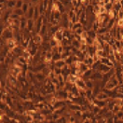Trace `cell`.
Listing matches in <instances>:
<instances>
[{"mask_svg":"<svg viewBox=\"0 0 123 123\" xmlns=\"http://www.w3.org/2000/svg\"><path fill=\"white\" fill-rule=\"evenodd\" d=\"M43 25H44L43 24V16H41L35 23V32L37 34H39L40 31H41V28L43 27Z\"/></svg>","mask_w":123,"mask_h":123,"instance_id":"obj_1","label":"cell"},{"mask_svg":"<svg viewBox=\"0 0 123 123\" xmlns=\"http://www.w3.org/2000/svg\"><path fill=\"white\" fill-rule=\"evenodd\" d=\"M75 85L77 86L79 90H87V86H86V81L82 77H78L76 81Z\"/></svg>","mask_w":123,"mask_h":123,"instance_id":"obj_2","label":"cell"},{"mask_svg":"<svg viewBox=\"0 0 123 123\" xmlns=\"http://www.w3.org/2000/svg\"><path fill=\"white\" fill-rule=\"evenodd\" d=\"M100 62H101V63H103V64H105V65H107V66L111 67V68H114V66H115V62L111 61V60H110L108 57L102 58V59H100Z\"/></svg>","mask_w":123,"mask_h":123,"instance_id":"obj_3","label":"cell"},{"mask_svg":"<svg viewBox=\"0 0 123 123\" xmlns=\"http://www.w3.org/2000/svg\"><path fill=\"white\" fill-rule=\"evenodd\" d=\"M93 104H94V105H96V106L100 107L101 109H102V108H104V107H105V106L107 105V103H106L105 101H100V100H97V99H94Z\"/></svg>","mask_w":123,"mask_h":123,"instance_id":"obj_4","label":"cell"},{"mask_svg":"<svg viewBox=\"0 0 123 123\" xmlns=\"http://www.w3.org/2000/svg\"><path fill=\"white\" fill-rule=\"evenodd\" d=\"M68 109H70L71 111L75 112V111H82V105H79L77 104H72L68 105Z\"/></svg>","mask_w":123,"mask_h":123,"instance_id":"obj_5","label":"cell"},{"mask_svg":"<svg viewBox=\"0 0 123 123\" xmlns=\"http://www.w3.org/2000/svg\"><path fill=\"white\" fill-rule=\"evenodd\" d=\"M112 69L111 67H109L107 65H105V64H103V63H101L100 66H99V68H98V71L101 72L102 74H105V73H108L110 70Z\"/></svg>","mask_w":123,"mask_h":123,"instance_id":"obj_6","label":"cell"},{"mask_svg":"<svg viewBox=\"0 0 123 123\" xmlns=\"http://www.w3.org/2000/svg\"><path fill=\"white\" fill-rule=\"evenodd\" d=\"M36 78L37 80L40 82V83H43L45 81V79L47 78V77L42 73V72H38V73H36Z\"/></svg>","mask_w":123,"mask_h":123,"instance_id":"obj_7","label":"cell"},{"mask_svg":"<svg viewBox=\"0 0 123 123\" xmlns=\"http://www.w3.org/2000/svg\"><path fill=\"white\" fill-rule=\"evenodd\" d=\"M85 64H87L90 68H92V64L94 63V60H93V57L92 56H89V57H86L84 59V61H83Z\"/></svg>","mask_w":123,"mask_h":123,"instance_id":"obj_8","label":"cell"},{"mask_svg":"<svg viewBox=\"0 0 123 123\" xmlns=\"http://www.w3.org/2000/svg\"><path fill=\"white\" fill-rule=\"evenodd\" d=\"M108 97L107 95L104 92H99L96 96H95V99H97V100H100V101H105V100H107Z\"/></svg>","mask_w":123,"mask_h":123,"instance_id":"obj_9","label":"cell"},{"mask_svg":"<svg viewBox=\"0 0 123 123\" xmlns=\"http://www.w3.org/2000/svg\"><path fill=\"white\" fill-rule=\"evenodd\" d=\"M54 65H55V67H58V68L62 69L66 65V62H65V61H63V60H60V61L55 62H54Z\"/></svg>","mask_w":123,"mask_h":123,"instance_id":"obj_10","label":"cell"},{"mask_svg":"<svg viewBox=\"0 0 123 123\" xmlns=\"http://www.w3.org/2000/svg\"><path fill=\"white\" fill-rule=\"evenodd\" d=\"M71 46L79 50V49H80V47H81V43H80V41H79V40L73 39V40H72V45H71Z\"/></svg>","mask_w":123,"mask_h":123,"instance_id":"obj_11","label":"cell"},{"mask_svg":"<svg viewBox=\"0 0 123 123\" xmlns=\"http://www.w3.org/2000/svg\"><path fill=\"white\" fill-rule=\"evenodd\" d=\"M96 55L102 59V58H105V57H108L107 53L104 50V49H97V51H96Z\"/></svg>","mask_w":123,"mask_h":123,"instance_id":"obj_12","label":"cell"},{"mask_svg":"<svg viewBox=\"0 0 123 123\" xmlns=\"http://www.w3.org/2000/svg\"><path fill=\"white\" fill-rule=\"evenodd\" d=\"M16 2H17V1H14V0H9V1H8L7 6H8V9L14 10L16 8Z\"/></svg>","mask_w":123,"mask_h":123,"instance_id":"obj_13","label":"cell"},{"mask_svg":"<svg viewBox=\"0 0 123 123\" xmlns=\"http://www.w3.org/2000/svg\"><path fill=\"white\" fill-rule=\"evenodd\" d=\"M29 8H30V5H29V1H24V3H23V6L22 9H23V13H24V15L28 12V10H29Z\"/></svg>","mask_w":123,"mask_h":123,"instance_id":"obj_14","label":"cell"},{"mask_svg":"<svg viewBox=\"0 0 123 123\" xmlns=\"http://www.w3.org/2000/svg\"><path fill=\"white\" fill-rule=\"evenodd\" d=\"M49 45H50V48H51V49H53V48H56V47L59 46L60 43L54 38V37H52V38L49 40Z\"/></svg>","mask_w":123,"mask_h":123,"instance_id":"obj_15","label":"cell"},{"mask_svg":"<svg viewBox=\"0 0 123 123\" xmlns=\"http://www.w3.org/2000/svg\"><path fill=\"white\" fill-rule=\"evenodd\" d=\"M85 81H86L87 89H89V90H93V88H94V81H92L91 79H88V80H85Z\"/></svg>","mask_w":123,"mask_h":123,"instance_id":"obj_16","label":"cell"},{"mask_svg":"<svg viewBox=\"0 0 123 123\" xmlns=\"http://www.w3.org/2000/svg\"><path fill=\"white\" fill-rule=\"evenodd\" d=\"M13 13L16 14L17 16H19L20 18L23 17V16H24V13H23V11L22 8H15V9L13 10Z\"/></svg>","mask_w":123,"mask_h":123,"instance_id":"obj_17","label":"cell"},{"mask_svg":"<svg viewBox=\"0 0 123 123\" xmlns=\"http://www.w3.org/2000/svg\"><path fill=\"white\" fill-rule=\"evenodd\" d=\"M60 60H62V54L59 53V52L53 53V58H52V61L55 62L60 61Z\"/></svg>","mask_w":123,"mask_h":123,"instance_id":"obj_18","label":"cell"},{"mask_svg":"<svg viewBox=\"0 0 123 123\" xmlns=\"http://www.w3.org/2000/svg\"><path fill=\"white\" fill-rule=\"evenodd\" d=\"M105 9H106L107 13L109 12V11L113 10V3H112V0L110 1V3H108V4H105Z\"/></svg>","mask_w":123,"mask_h":123,"instance_id":"obj_19","label":"cell"},{"mask_svg":"<svg viewBox=\"0 0 123 123\" xmlns=\"http://www.w3.org/2000/svg\"><path fill=\"white\" fill-rule=\"evenodd\" d=\"M82 27H84V26H83V25H82L81 23H80L79 22H78V23H75V24L73 25V29H72V32L74 33V32H75L76 30H77V29H79V28H82Z\"/></svg>","mask_w":123,"mask_h":123,"instance_id":"obj_20","label":"cell"},{"mask_svg":"<svg viewBox=\"0 0 123 123\" xmlns=\"http://www.w3.org/2000/svg\"><path fill=\"white\" fill-rule=\"evenodd\" d=\"M86 41H87V46L91 47V46H93V45H94V41H95V39L92 38V37H88V38L86 39Z\"/></svg>","mask_w":123,"mask_h":123,"instance_id":"obj_21","label":"cell"},{"mask_svg":"<svg viewBox=\"0 0 123 123\" xmlns=\"http://www.w3.org/2000/svg\"><path fill=\"white\" fill-rule=\"evenodd\" d=\"M120 111V105H116L115 106H114V108L112 109V112L114 113V115H116L117 113H118Z\"/></svg>","mask_w":123,"mask_h":123,"instance_id":"obj_22","label":"cell"},{"mask_svg":"<svg viewBox=\"0 0 123 123\" xmlns=\"http://www.w3.org/2000/svg\"><path fill=\"white\" fill-rule=\"evenodd\" d=\"M23 3H24V1H23V0H17V2H16V8H22L23 6Z\"/></svg>","mask_w":123,"mask_h":123,"instance_id":"obj_23","label":"cell"},{"mask_svg":"<svg viewBox=\"0 0 123 123\" xmlns=\"http://www.w3.org/2000/svg\"><path fill=\"white\" fill-rule=\"evenodd\" d=\"M53 73L55 74L56 77H58V76L62 75V69L61 68H58V67H55L53 70Z\"/></svg>","mask_w":123,"mask_h":123,"instance_id":"obj_24","label":"cell"},{"mask_svg":"<svg viewBox=\"0 0 123 123\" xmlns=\"http://www.w3.org/2000/svg\"><path fill=\"white\" fill-rule=\"evenodd\" d=\"M117 21H118V20H123V8L120 9V10L117 12Z\"/></svg>","mask_w":123,"mask_h":123,"instance_id":"obj_25","label":"cell"},{"mask_svg":"<svg viewBox=\"0 0 123 123\" xmlns=\"http://www.w3.org/2000/svg\"><path fill=\"white\" fill-rule=\"evenodd\" d=\"M84 27H82V28H79V29H77V30H76L74 33H76L77 35H78V36H81L82 34H83V32H84Z\"/></svg>","mask_w":123,"mask_h":123,"instance_id":"obj_26","label":"cell"},{"mask_svg":"<svg viewBox=\"0 0 123 123\" xmlns=\"http://www.w3.org/2000/svg\"><path fill=\"white\" fill-rule=\"evenodd\" d=\"M80 37H81V39H87L88 37H89L88 32H87V31H84V32H83V34H82Z\"/></svg>","mask_w":123,"mask_h":123,"instance_id":"obj_27","label":"cell"},{"mask_svg":"<svg viewBox=\"0 0 123 123\" xmlns=\"http://www.w3.org/2000/svg\"><path fill=\"white\" fill-rule=\"evenodd\" d=\"M116 116H117V117L119 119H123V112H122V111H119L118 113H117V114H116Z\"/></svg>","mask_w":123,"mask_h":123,"instance_id":"obj_28","label":"cell"},{"mask_svg":"<svg viewBox=\"0 0 123 123\" xmlns=\"http://www.w3.org/2000/svg\"><path fill=\"white\" fill-rule=\"evenodd\" d=\"M120 111H122V112H123V105H121V106H120Z\"/></svg>","mask_w":123,"mask_h":123,"instance_id":"obj_29","label":"cell"},{"mask_svg":"<svg viewBox=\"0 0 123 123\" xmlns=\"http://www.w3.org/2000/svg\"><path fill=\"white\" fill-rule=\"evenodd\" d=\"M120 4H121V6H122V8H123V0L120 1Z\"/></svg>","mask_w":123,"mask_h":123,"instance_id":"obj_30","label":"cell"}]
</instances>
